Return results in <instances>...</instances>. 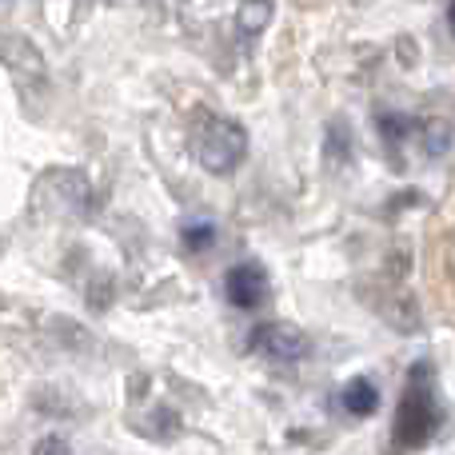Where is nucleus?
<instances>
[{
    "instance_id": "obj_1",
    "label": "nucleus",
    "mask_w": 455,
    "mask_h": 455,
    "mask_svg": "<svg viewBox=\"0 0 455 455\" xmlns=\"http://www.w3.org/2000/svg\"><path fill=\"white\" fill-rule=\"evenodd\" d=\"M192 156L216 176H228L240 168V160L248 156V132L243 124H235L232 116H220V112H200L196 124H192Z\"/></svg>"
},
{
    "instance_id": "obj_2",
    "label": "nucleus",
    "mask_w": 455,
    "mask_h": 455,
    "mask_svg": "<svg viewBox=\"0 0 455 455\" xmlns=\"http://www.w3.org/2000/svg\"><path fill=\"white\" fill-rule=\"evenodd\" d=\"M440 427V408H435V395L427 387L424 371L411 379V387L403 392L400 411H395V443L400 448H419V443L432 440V432Z\"/></svg>"
},
{
    "instance_id": "obj_3",
    "label": "nucleus",
    "mask_w": 455,
    "mask_h": 455,
    "mask_svg": "<svg viewBox=\"0 0 455 455\" xmlns=\"http://www.w3.org/2000/svg\"><path fill=\"white\" fill-rule=\"evenodd\" d=\"M251 347L267 360H280V363H296L312 352V339H307L304 328L296 323H283V320H272V323H259L251 331Z\"/></svg>"
},
{
    "instance_id": "obj_4",
    "label": "nucleus",
    "mask_w": 455,
    "mask_h": 455,
    "mask_svg": "<svg viewBox=\"0 0 455 455\" xmlns=\"http://www.w3.org/2000/svg\"><path fill=\"white\" fill-rule=\"evenodd\" d=\"M224 291L228 299H232L235 307H243V312H256L259 304L267 299V275L259 264H235L232 272L224 275Z\"/></svg>"
},
{
    "instance_id": "obj_5",
    "label": "nucleus",
    "mask_w": 455,
    "mask_h": 455,
    "mask_svg": "<svg viewBox=\"0 0 455 455\" xmlns=\"http://www.w3.org/2000/svg\"><path fill=\"white\" fill-rule=\"evenodd\" d=\"M344 408L352 411V416H371V411L379 408V392L371 379H352V384L344 387Z\"/></svg>"
},
{
    "instance_id": "obj_6",
    "label": "nucleus",
    "mask_w": 455,
    "mask_h": 455,
    "mask_svg": "<svg viewBox=\"0 0 455 455\" xmlns=\"http://www.w3.org/2000/svg\"><path fill=\"white\" fill-rule=\"evenodd\" d=\"M267 20H272V4H243L240 8V24H243V32H251V36H256Z\"/></svg>"
},
{
    "instance_id": "obj_7",
    "label": "nucleus",
    "mask_w": 455,
    "mask_h": 455,
    "mask_svg": "<svg viewBox=\"0 0 455 455\" xmlns=\"http://www.w3.org/2000/svg\"><path fill=\"white\" fill-rule=\"evenodd\" d=\"M184 240H188V243H208V240H212V228H188V232H184Z\"/></svg>"
},
{
    "instance_id": "obj_8",
    "label": "nucleus",
    "mask_w": 455,
    "mask_h": 455,
    "mask_svg": "<svg viewBox=\"0 0 455 455\" xmlns=\"http://www.w3.org/2000/svg\"><path fill=\"white\" fill-rule=\"evenodd\" d=\"M448 24H451V32H455V4L448 8Z\"/></svg>"
},
{
    "instance_id": "obj_9",
    "label": "nucleus",
    "mask_w": 455,
    "mask_h": 455,
    "mask_svg": "<svg viewBox=\"0 0 455 455\" xmlns=\"http://www.w3.org/2000/svg\"><path fill=\"white\" fill-rule=\"evenodd\" d=\"M451 283H455V251H451Z\"/></svg>"
}]
</instances>
